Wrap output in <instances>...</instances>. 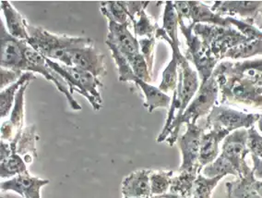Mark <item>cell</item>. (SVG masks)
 <instances>
[{
	"label": "cell",
	"mask_w": 262,
	"mask_h": 198,
	"mask_svg": "<svg viewBox=\"0 0 262 198\" xmlns=\"http://www.w3.org/2000/svg\"><path fill=\"white\" fill-rule=\"evenodd\" d=\"M247 145L251 155L262 159V136L254 126L248 129Z\"/></svg>",
	"instance_id": "38"
},
{
	"label": "cell",
	"mask_w": 262,
	"mask_h": 198,
	"mask_svg": "<svg viewBox=\"0 0 262 198\" xmlns=\"http://www.w3.org/2000/svg\"><path fill=\"white\" fill-rule=\"evenodd\" d=\"M155 37L166 41L172 48V58L167 67L164 69L162 82L158 87L162 92L168 94L169 92H173L178 87V66H179V62L184 57V55L180 50V46L173 44L163 29L159 28L156 31Z\"/></svg>",
	"instance_id": "17"
},
{
	"label": "cell",
	"mask_w": 262,
	"mask_h": 198,
	"mask_svg": "<svg viewBox=\"0 0 262 198\" xmlns=\"http://www.w3.org/2000/svg\"><path fill=\"white\" fill-rule=\"evenodd\" d=\"M24 57H25V65H24V72H37L42 74L47 80L50 81L56 88L60 91L61 93L65 94L68 99L71 109L73 110H81L80 106L73 95L71 94L70 87L62 76L59 75L56 71H54L51 67L48 65L47 57L42 56L40 53L35 51L33 47H30L28 43L26 42L24 47Z\"/></svg>",
	"instance_id": "8"
},
{
	"label": "cell",
	"mask_w": 262,
	"mask_h": 198,
	"mask_svg": "<svg viewBox=\"0 0 262 198\" xmlns=\"http://www.w3.org/2000/svg\"><path fill=\"white\" fill-rule=\"evenodd\" d=\"M218 95L219 86L213 76L211 75V78L206 82L201 83L199 91L196 92V95L192 99L185 112L179 118H176L172 123L169 130V136L165 141L169 146H173L178 142L179 132L183 124H196L199 118L210 114L215 105Z\"/></svg>",
	"instance_id": "3"
},
{
	"label": "cell",
	"mask_w": 262,
	"mask_h": 198,
	"mask_svg": "<svg viewBox=\"0 0 262 198\" xmlns=\"http://www.w3.org/2000/svg\"><path fill=\"white\" fill-rule=\"evenodd\" d=\"M248 129H240L231 132L225 137L221 156L229 161L238 175L242 171V166L246 162V156L249 154L248 145Z\"/></svg>",
	"instance_id": "13"
},
{
	"label": "cell",
	"mask_w": 262,
	"mask_h": 198,
	"mask_svg": "<svg viewBox=\"0 0 262 198\" xmlns=\"http://www.w3.org/2000/svg\"><path fill=\"white\" fill-rule=\"evenodd\" d=\"M101 11L108 19V33L106 42L111 43L117 47V49L126 57L127 61H130L132 57L139 55L140 46L138 38L131 33L128 26L131 22L126 24H120L113 19L112 16L109 14L107 10L103 7H101Z\"/></svg>",
	"instance_id": "11"
},
{
	"label": "cell",
	"mask_w": 262,
	"mask_h": 198,
	"mask_svg": "<svg viewBox=\"0 0 262 198\" xmlns=\"http://www.w3.org/2000/svg\"><path fill=\"white\" fill-rule=\"evenodd\" d=\"M1 10L5 16L6 27L8 32L17 39L28 41V24L19 14V11L10 4V1L7 0L1 1Z\"/></svg>",
	"instance_id": "22"
},
{
	"label": "cell",
	"mask_w": 262,
	"mask_h": 198,
	"mask_svg": "<svg viewBox=\"0 0 262 198\" xmlns=\"http://www.w3.org/2000/svg\"><path fill=\"white\" fill-rule=\"evenodd\" d=\"M256 188H257V192L261 195L262 197V181H257L256 182Z\"/></svg>",
	"instance_id": "44"
},
{
	"label": "cell",
	"mask_w": 262,
	"mask_h": 198,
	"mask_svg": "<svg viewBox=\"0 0 262 198\" xmlns=\"http://www.w3.org/2000/svg\"><path fill=\"white\" fill-rule=\"evenodd\" d=\"M178 24L181 33L186 38L187 49L185 57L196 67L201 83L206 82L211 78L219 61L207 50L202 40L193 33V27L195 24L186 25L184 19H178Z\"/></svg>",
	"instance_id": "7"
},
{
	"label": "cell",
	"mask_w": 262,
	"mask_h": 198,
	"mask_svg": "<svg viewBox=\"0 0 262 198\" xmlns=\"http://www.w3.org/2000/svg\"><path fill=\"white\" fill-rule=\"evenodd\" d=\"M187 131L178 136V145L182 155V163L179 171H195L202 172L199 164V156L201 148V139L204 132V129L198 126L195 123H187Z\"/></svg>",
	"instance_id": "10"
},
{
	"label": "cell",
	"mask_w": 262,
	"mask_h": 198,
	"mask_svg": "<svg viewBox=\"0 0 262 198\" xmlns=\"http://www.w3.org/2000/svg\"><path fill=\"white\" fill-rule=\"evenodd\" d=\"M47 62L54 71L63 77L70 87L71 94L76 91L89 101L94 110L98 111L102 109L103 99L99 88L103 86V84L99 78L88 71H82L76 67L62 65L47 57Z\"/></svg>",
	"instance_id": "4"
},
{
	"label": "cell",
	"mask_w": 262,
	"mask_h": 198,
	"mask_svg": "<svg viewBox=\"0 0 262 198\" xmlns=\"http://www.w3.org/2000/svg\"><path fill=\"white\" fill-rule=\"evenodd\" d=\"M201 173L209 178H213L217 176L225 177L226 175H234L235 177L238 176V172L234 169V166L221 155H219L213 162H211L209 165L205 166L202 169Z\"/></svg>",
	"instance_id": "32"
},
{
	"label": "cell",
	"mask_w": 262,
	"mask_h": 198,
	"mask_svg": "<svg viewBox=\"0 0 262 198\" xmlns=\"http://www.w3.org/2000/svg\"><path fill=\"white\" fill-rule=\"evenodd\" d=\"M199 172L195 171H180L179 174L173 176L169 193L183 198H191L194 184Z\"/></svg>",
	"instance_id": "27"
},
{
	"label": "cell",
	"mask_w": 262,
	"mask_h": 198,
	"mask_svg": "<svg viewBox=\"0 0 262 198\" xmlns=\"http://www.w3.org/2000/svg\"><path fill=\"white\" fill-rule=\"evenodd\" d=\"M258 15H260V17H261V19H255L254 21V24H256L257 26V29H259L260 31L262 30V7L258 10Z\"/></svg>",
	"instance_id": "42"
},
{
	"label": "cell",
	"mask_w": 262,
	"mask_h": 198,
	"mask_svg": "<svg viewBox=\"0 0 262 198\" xmlns=\"http://www.w3.org/2000/svg\"><path fill=\"white\" fill-rule=\"evenodd\" d=\"M221 93V104L245 105L262 110V78L245 75L233 69V62H221L212 72Z\"/></svg>",
	"instance_id": "1"
},
{
	"label": "cell",
	"mask_w": 262,
	"mask_h": 198,
	"mask_svg": "<svg viewBox=\"0 0 262 198\" xmlns=\"http://www.w3.org/2000/svg\"><path fill=\"white\" fill-rule=\"evenodd\" d=\"M35 125L24 128L17 143V153L24 159L27 165L31 164L37 157L36 142L38 137L35 131Z\"/></svg>",
	"instance_id": "26"
},
{
	"label": "cell",
	"mask_w": 262,
	"mask_h": 198,
	"mask_svg": "<svg viewBox=\"0 0 262 198\" xmlns=\"http://www.w3.org/2000/svg\"><path fill=\"white\" fill-rule=\"evenodd\" d=\"M178 16L177 10L173 7V1H166L164 7V17H163V27L162 29L167 34L170 40L180 46V41L178 39Z\"/></svg>",
	"instance_id": "29"
},
{
	"label": "cell",
	"mask_w": 262,
	"mask_h": 198,
	"mask_svg": "<svg viewBox=\"0 0 262 198\" xmlns=\"http://www.w3.org/2000/svg\"><path fill=\"white\" fill-rule=\"evenodd\" d=\"M134 29V35L140 37H155L156 31L159 29L157 24H155L152 19L146 13L145 10H141L140 13L131 22Z\"/></svg>",
	"instance_id": "31"
},
{
	"label": "cell",
	"mask_w": 262,
	"mask_h": 198,
	"mask_svg": "<svg viewBox=\"0 0 262 198\" xmlns=\"http://www.w3.org/2000/svg\"><path fill=\"white\" fill-rule=\"evenodd\" d=\"M253 161V173L256 180H262V159L251 155Z\"/></svg>",
	"instance_id": "41"
},
{
	"label": "cell",
	"mask_w": 262,
	"mask_h": 198,
	"mask_svg": "<svg viewBox=\"0 0 262 198\" xmlns=\"http://www.w3.org/2000/svg\"><path fill=\"white\" fill-rule=\"evenodd\" d=\"M256 182L252 169L244 162L242 171L236 180L225 184L227 198H262L256 188Z\"/></svg>",
	"instance_id": "18"
},
{
	"label": "cell",
	"mask_w": 262,
	"mask_h": 198,
	"mask_svg": "<svg viewBox=\"0 0 262 198\" xmlns=\"http://www.w3.org/2000/svg\"><path fill=\"white\" fill-rule=\"evenodd\" d=\"M36 77L33 72H24V74L17 82L12 85H9L5 89L1 90L0 92V116L1 118L7 117L11 112L15 103V97L18 93L19 88L25 85L26 83H30L31 81L34 80Z\"/></svg>",
	"instance_id": "25"
},
{
	"label": "cell",
	"mask_w": 262,
	"mask_h": 198,
	"mask_svg": "<svg viewBox=\"0 0 262 198\" xmlns=\"http://www.w3.org/2000/svg\"><path fill=\"white\" fill-rule=\"evenodd\" d=\"M1 80H0V86H1V90L4 89L7 85H12L15 82L19 80L21 75L24 74L23 71H12V70H9V69H4L1 68Z\"/></svg>",
	"instance_id": "39"
},
{
	"label": "cell",
	"mask_w": 262,
	"mask_h": 198,
	"mask_svg": "<svg viewBox=\"0 0 262 198\" xmlns=\"http://www.w3.org/2000/svg\"><path fill=\"white\" fill-rule=\"evenodd\" d=\"M132 83L138 85L142 91L145 97V102L143 106L148 109L150 113L156 109L170 107L172 99L168 94L162 92L158 87L150 85V83H146L145 81L141 80L138 76L134 78Z\"/></svg>",
	"instance_id": "24"
},
{
	"label": "cell",
	"mask_w": 262,
	"mask_h": 198,
	"mask_svg": "<svg viewBox=\"0 0 262 198\" xmlns=\"http://www.w3.org/2000/svg\"><path fill=\"white\" fill-rule=\"evenodd\" d=\"M173 176V170H160V171L151 170L150 182L152 195L158 196V195H163L168 193Z\"/></svg>",
	"instance_id": "33"
},
{
	"label": "cell",
	"mask_w": 262,
	"mask_h": 198,
	"mask_svg": "<svg viewBox=\"0 0 262 198\" xmlns=\"http://www.w3.org/2000/svg\"><path fill=\"white\" fill-rule=\"evenodd\" d=\"M262 56V40H253L231 48L225 57L232 60H245L255 56Z\"/></svg>",
	"instance_id": "30"
},
{
	"label": "cell",
	"mask_w": 262,
	"mask_h": 198,
	"mask_svg": "<svg viewBox=\"0 0 262 198\" xmlns=\"http://www.w3.org/2000/svg\"><path fill=\"white\" fill-rule=\"evenodd\" d=\"M226 19L232 26H234L238 32L250 41L262 40V31L255 27L253 24H249L246 21H239L234 17H226Z\"/></svg>",
	"instance_id": "36"
},
{
	"label": "cell",
	"mask_w": 262,
	"mask_h": 198,
	"mask_svg": "<svg viewBox=\"0 0 262 198\" xmlns=\"http://www.w3.org/2000/svg\"><path fill=\"white\" fill-rule=\"evenodd\" d=\"M200 86L201 80L198 72L192 69L189 62L184 56L179 62L178 87L173 92V99L169 107L166 123L171 124L173 120L179 118L185 112Z\"/></svg>",
	"instance_id": "6"
},
{
	"label": "cell",
	"mask_w": 262,
	"mask_h": 198,
	"mask_svg": "<svg viewBox=\"0 0 262 198\" xmlns=\"http://www.w3.org/2000/svg\"><path fill=\"white\" fill-rule=\"evenodd\" d=\"M152 198H183L180 197V196H178V195H174V194H172V193H165V194H163V195H158V196H154Z\"/></svg>",
	"instance_id": "43"
},
{
	"label": "cell",
	"mask_w": 262,
	"mask_h": 198,
	"mask_svg": "<svg viewBox=\"0 0 262 198\" xmlns=\"http://www.w3.org/2000/svg\"><path fill=\"white\" fill-rule=\"evenodd\" d=\"M126 3L129 19L132 22L136 17V15L140 13L141 10H146L150 1H126Z\"/></svg>",
	"instance_id": "40"
},
{
	"label": "cell",
	"mask_w": 262,
	"mask_h": 198,
	"mask_svg": "<svg viewBox=\"0 0 262 198\" xmlns=\"http://www.w3.org/2000/svg\"><path fill=\"white\" fill-rule=\"evenodd\" d=\"M72 67L88 71L95 77L106 75L104 55L99 52L94 46L79 47L71 52Z\"/></svg>",
	"instance_id": "14"
},
{
	"label": "cell",
	"mask_w": 262,
	"mask_h": 198,
	"mask_svg": "<svg viewBox=\"0 0 262 198\" xmlns=\"http://www.w3.org/2000/svg\"><path fill=\"white\" fill-rule=\"evenodd\" d=\"M27 41L12 36L0 19V64L1 68L12 71H24L25 65L24 47Z\"/></svg>",
	"instance_id": "12"
},
{
	"label": "cell",
	"mask_w": 262,
	"mask_h": 198,
	"mask_svg": "<svg viewBox=\"0 0 262 198\" xmlns=\"http://www.w3.org/2000/svg\"><path fill=\"white\" fill-rule=\"evenodd\" d=\"M27 173H29L27 163L17 152H13L5 161H0V175L2 179Z\"/></svg>",
	"instance_id": "28"
},
{
	"label": "cell",
	"mask_w": 262,
	"mask_h": 198,
	"mask_svg": "<svg viewBox=\"0 0 262 198\" xmlns=\"http://www.w3.org/2000/svg\"><path fill=\"white\" fill-rule=\"evenodd\" d=\"M188 5L189 19L191 21V24H211L222 27L232 26L226 17H222L220 15L216 14L209 6L203 4L201 1H188Z\"/></svg>",
	"instance_id": "23"
},
{
	"label": "cell",
	"mask_w": 262,
	"mask_h": 198,
	"mask_svg": "<svg viewBox=\"0 0 262 198\" xmlns=\"http://www.w3.org/2000/svg\"><path fill=\"white\" fill-rule=\"evenodd\" d=\"M101 5L107 10L109 14L118 24H124L130 22L126 1H103Z\"/></svg>",
	"instance_id": "35"
},
{
	"label": "cell",
	"mask_w": 262,
	"mask_h": 198,
	"mask_svg": "<svg viewBox=\"0 0 262 198\" xmlns=\"http://www.w3.org/2000/svg\"><path fill=\"white\" fill-rule=\"evenodd\" d=\"M48 184L49 180L41 179L27 173L2 182L0 188L2 192H14L23 198H42L41 189Z\"/></svg>",
	"instance_id": "15"
},
{
	"label": "cell",
	"mask_w": 262,
	"mask_h": 198,
	"mask_svg": "<svg viewBox=\"0 0 262 198\" xmlns=\"http://www.w3.org/2000/svg\"><path fill=\"white\" fill-rule=\"evenodd\" d=\"M150 170H137L126 176L122 183L123 198H152Z\"/></svg>",
	"instance_id": "19"
},
{
	"label": "cell",
	"mask_w": 262,
	"mask_h": 198,
	"mask_svg": "<svg viewBox=\"0 0 262 198\" xmlns=\"http://www.w3.org/2000/svg\"><path fill=\"white\" fill-rule=\"evenodd\" d=\"M193 33L200 37L204 47L219 62L225 58V54L231 48L250 41L233 26L222 27L196 24L193 27Z\"/></svg>",
	"instance_id": "5"
},
{
	"label": "cell",
	"mask_w": 262,
	"mask_h": 198,
	"mask_svg": "<svg viewBox=\"0 0 262 198\" xmlns=\"http://www.w3.org/2000/svg\"><path fill=\"white\" fill-rule=\"evenodd\" d=\"M27 30L29 46L42 56L50 60H56L66 66L72 67L71 52L76 48L93 46V41L87 37H70L57 35L47 32L42 27L28 24Z\"/></svg>",
	"instance_id": "2"
},
{
	"label": "cell",
	"mask_w": 262,
	"mask_h": 198,
	"mask_svg": "<svg viewBox=\"0 0 262 198\" xmlns=\"http://www.w3.org/2000/svg\"><path fill=\"white\" fill-rule=\"evenodd\" d=\"M29 83H26L19 88L15 97L13 109L10 112V120L4 122L7 127L10 130L14 140L10 143L12 151L17 152V143L24 129V94L28 87Z\"/></svg>",
	"instance_id": "21"
},
{
	"label": "cell",
	"mask_w": 262,
	"mask_h": 198,
	"mask_svg": "<svg viewBox=\"0 0 262 198\" xmlns=\"http://www.w3.org/2000/svg\"><path fill=\"white\" fill-rule=\"evenodd\" d=\"M262 7V1H215L211 10L216 14L224 17L239 15L245 21L254 25V21Z\"/></svg>",
	"instance_id": "16"
},
{
	"label": "cell",
	"mask_w": 262,
	"mask_h": 198,
	"mask_svg": "<svg viewBox=\"0 0 262 198\" xmlns=\"http://www.w3.org/2000/svg\"><path fill=\"white\" fill-rule=\"evenodd\" d=\"M261 114L244 113L226 106H214L207 118L204 130L225 129L230 133L240 129H249L257 123Z\"/></svg>",
	"instance_id": "9"
},
{
	"label": "cell",
	"mask_w": 262,
	"mask_h": 198,
	"mask_svg": "<svg viewBox=\"0 0 262 198\" xmlns=\"http://www.w3.org/2000/svg\"><path fill=\"white\" fill-rule=\"evenodd\" d=\"M223 178L222 176L209 178L199 173L194 184L192 198H211L213 190Z\"/></svg>",
	"instance_id": "34"
},
{
	"label": "cell",
	"mask_w": 262,
	"mask_h": 198,
	"mask_svg": "<svg viewBox=\"0 0 262 198\" xmlns=\"http://www.w3.org/2000/svg\"><path fill=\"white\" fill-rule=\"evenodd\" d=\"M257 125H258L259 131L262 132V114L260 115L259 118H258V121H257Z\"/></svg>",
	"instance_id": "45"
},
{
	"label": "cell",
	"mask_w": 262,
	"mask_h": 198,
	"mask_svg": "<svg viewBox=\"0 0 262 198\" xmlns=\"http://www.w3.org/2000/svg\"><path fill=\"white\" fill-rule=\"evenodd\" d=\"M155 41H156L155 36V37L141 38L139 40L140 51H141V55L145 58L150 73L152 72V68H154V52H155Z\"/></svg>",
	"instance_id": "37"
},
{
	"label": "cell",
	"mask_w": 262,
	"mask_h": 198,
	"mask_svg": "<svg viewBox=\"0 0 262 198\" xmlns=\"http://www.w3.org/2000/svg\"><path fill=\"white\" fill-rule=\"evenodd\" d=\"M229 133L225 129L219 128H213L209 130V132H203L199 156V164L202 170L205 166L209 165L219 156V146Z\"/></svg>",
	"instance_id": "20"
}]
</instances>
